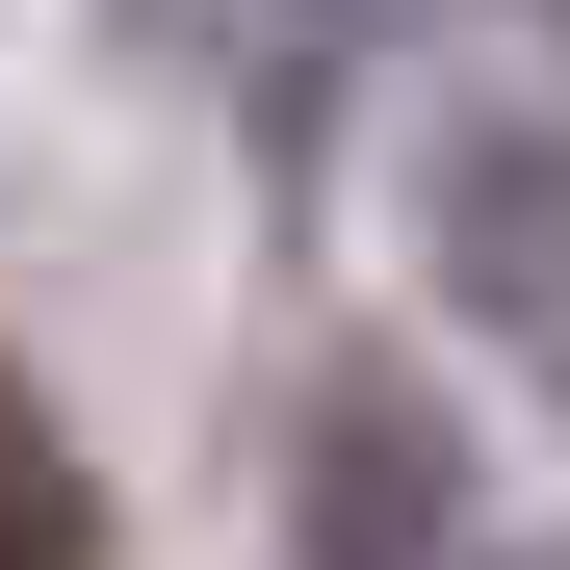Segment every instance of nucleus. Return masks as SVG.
Wrapping results in <instances>:
<instances>
[{"label":"nucleus","instance_id":"3","mask_svg":"<svg viewBox=\"0 0 570 570\" xmlns=\"http://www.w3.org/2000/svg\"><path fill=\"white\" fill-rule=\"evenodd\" d=\"M0 570H105V493H78V441H52L27 363H0Z\"/></svg>","mask_w":570,"mask_h":570},{"label":"nucleus","instance_id":"4","mask_svg":"<svg viewBox=\"0 0 570 570\" xmlns=\"http://www.w3.org/2000/svg\"><path fill=\"white\" fill-rule=\"evenodd\" d=\"M519 570H570V544H519Z\"/></svg>","mask_w":570,"mask_h":570},{"label":"nucleus","instance_id":"1","mask_svg":"<svg viewBox=\"0 0 570 570\" xmlns=\"http://www.w3.org/2000/svg\"><path fill=\"white\" fill-rule=\"evenodd\" d=\"M441 285H466L493 363L570 390V130H466V156H441Z\"/></svg>","mask_w":570,"mask_h":570},{"label":"nucleus","instance_id":"2","mask_svg":"<svg viewBox=\"0 0 570 570\" xmlns=\"http://www.w3.org/2000/svg\"><path fill=\"white\" fill-rule=\"evenodd\" d=\"M312 570H441V415L415 390H337L312 415Z\"/></svg>","mask_w":570,"mask_h":570}]
</instances>
